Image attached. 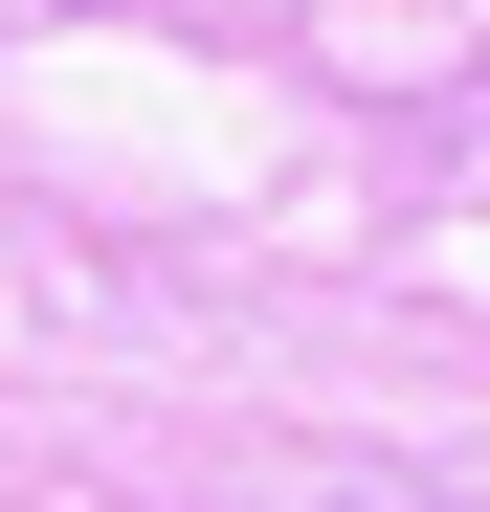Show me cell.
I'll return each mask as SVG.
<instances>
[{
    "instance_id": "cell-1",
    "label": "cell",
    "mask_w": 490,
    "mask_h": 512,
    "mask_svg": "<svg viewBox=\"0 0 490 512\" xmlns=\"http://www.w3.org/2000/svg\"><path fill=\"white\" fill-rule=\"evenodd\" d=\"M379 512H424V490H379Z\"/></svg>"
}]
</instances>
